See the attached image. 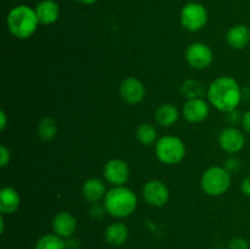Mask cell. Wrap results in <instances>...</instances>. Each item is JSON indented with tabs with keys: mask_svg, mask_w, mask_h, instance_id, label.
I'll list each match as a JSON object with an SVG mask.
<instances>
[{
	"mask_svg": "<svg viewBox=\"0 0 250 249\" xmlns=\"http://www.w3.org/2000/svg\"><path fill=\"white\" fill-rule=\"evenodd\" d=\"M208 98L209 102L220 111H233L242 99L241 85L234 78L222 76L212 81L209 85Z\"/></svg>",
	"mask_w": 250,
	"mask_h": 249,
	"instance_id": "6da1fadb",
	"label": "cell"
},
{
	"mask_svg": "<svg viewBox=\"0 0 250 249\" xmlns=\"http://www.w3.org/2000/svg\"><path fill=\"white\" fill-rule=\"evenodd\" d=\"M39 21L36 10L27 5L12 7L6 17V26L10 33L19 39H27L37 31Z\"/></svg>",
	"mask_w": 250,
	"mask_h": 249,
	"instance_id": "7a4b0ae2",
	"label": "cell"
},
{
	"mask_svg": "<svg viewBox=\"0 0 250 249\" xmlns=\"http://www.w3.org/2000/svg\"><path fill=\"white\" fill-rule=\"evenodd\" d=\"M104 208L111 216L127 217L137 208V195L129 188L119 186L107 190L104 197Z\"/></svg>",
	"mask_w": 250,
	"mask_h": 249,
	"instance_id": "3957f363",
	"label": "cell"
},
{
	"mask_svg": "<svg viewBox=\"0 0 250 249\" xmlns=\"http://www.w3.org/2000/svg\"><path fill=\"white\" fill-rule=\"evenodd\" d=\"M202 189L211 197H219L227 192L231 185V172L225 167L212 166L208 168L200 180Z\"/></svg>",
	"mask_w": 250,
	"mask_h": 249,
	"instance_id": "277c9868",
	"label": "cell"
},
{
	"mask_svg": "<svg viewBox=\"0 0 250 249\" xmlns=\"http://www.w3.org/2000/svg\"><path fill=\"white\" fill-rule=\"evenodd\" d=\"M156 158L166 165H175L186 155V146L178 137L165 136L156 142Z\"/></svg>",
	"mask_w": 250,
	"mask_h": 249,
	"instance_id": "5b68a950",
	"label": "cell"
},
{
	"mask_svg": "<svg viewBox=\"0 0 250 249\" xmlns=\"http://www.w3.org/2000/svg\"><path fill=\"white\" fill-rule=\"evenodd\" d=\"M208 19H209V15H208L207 7L200 2L190 1L181 10V24L183 28L189 32H198L204 28L205 24L208 23Z\"/></svg>",
	"mask_w": 250,
	"mask_h": 249,
	"instance_id": "8992f818",
	"label": "cell"
},
{
	"mask_svg": "<svg viewBox=\"0 0 250 249\" xmlns=\"http://www.w3.org/2000/svg\"><path fill=\"white\" fill-rule=\"evenodd\" d=\"M214 54L212 50L204 43H193L186 50V60L192 66L193 68L197 70H203L211 65Z\"/></svg>",
	"mask_w": 250,
	"mask_h": 249,
	"instance_id": "52a82bcc",
	"label": "cell"
},
{
	"mask_svg": "<svg viewBox=\"0 0 250 249\" xmlns=\"http://www.w3.org/2000/svg\"><path fill=\"white\" fill-rule=\"evenodd\" d=\"M143 198L146 200L149 205L151 207L160 208L167 203L170 193H168V188L164 182L159 180L149 181L144 185L143 190Z\"/></svg>",
	"mask_w": 250,
	"mask_h": 249,
	"instance_id": "ba28073f",
	"label": "cell"
},
{
	"mask_svg": "<svg viewBox=\"0 0 250 249\" xmlns=\"http://www.w3.org/2000/svg\"><path fill=\"white\" fill-rule=\"evenodd\" d=\"M104 176L110 185L115 187L124 186L129 178L128 164L121 159H112L105 165Z\"/></svg>",
	"mask_w": 250,
	"mask_h": 249,
	"instance_id": "9c48e42d",
	"label": "cell"
},
{
	"mask_svg": "<svg viewBox=\"0 0 250 249\" xmlns=\"http://www.w3.org/2000/svg\"><path fill=\"white\" fill-rule=\"evenodd\" d=\"M219 144L227 153H238L246 144V137L239 129L234 127H227L222 129L219 136Z\"/></svg>",
	"mask_w": 250,
	"mask_h": 249,
	"instance_id": "30bf717a",
	"label": "cell"
},
{
	"mask_svg": "<svg viewBox=\"0 0 250 249\" xmlns=\"http://www.w3.org/2000/svg\"><path fill=\"white\" fill-rule=\"evenodd\" d=\"M120 94L128 104H138L144 99L146 88L143 83L134 77H128L122 81L120 85Z\"/></svg>",
	"mask_w": 250,
	"mask_h": 249,
	"instance_id": "8fae6325",
	"label": "cell"
},
{
	"mask_svg": "<svg viewBox=\"0 0 250 249\" xmlns=\"http://www.w3.org/2000/svg\"><path fill=\"white\" fill-rule=\"evenodd\" d=\"M209 105L202 98H190L183 105V116L187 121L197 124L204 121L209 115Z\"/></svg>",
	"mask_w": 250,
	"mask_h": 249,
	"instance_id": "7c38bea8",
	"label": "cell"
},
{
	"mask_svg": "<svg viewBox=\"0 0 250 249\" xmlns=\"http://www.w3.org/2000/svg\"><path fill=\"white\" fill-rule=\"evenodd\" d=\"M77 228V221L67 211L59 212L53 220V229L58 236L62 238H70Z\"/></svg>",
	"mask_w": 250,
	"mask_h": 249,
	"instance_id": "4fadbf2b",
	"label": "cell"
},
{
	"mask_svg": "<svg viewBox=\"0 0 250 249\" xmlns=\"http://www.w3.org/2000/svg\"><path fill=\"white\" fill-rule=\"evenodd\" d=\"M39 24H53L60 16V7L54 0H42L34 7Z\"/></svg>",
	"mask_w": 250,
	"mask_h": 249,
	"instance_id": "5bb4252c",
	"label": "cell"
},
{
	"mask_svg": "<svg viewBox=\"0 0 250 249\" xmlns=\"http://www.w3.org/2000/svg\"><path fill=\"white\" fill-rule=\"evenodd\" d=\"M227 43L233 49H244L250 42V29L246 24H236L227 32Z\"/></svg>",
	"mask_w": 250,
	"mask_h": 249,
	"instance_id": "9a60e30c",
	"label": "cell"
},
{
	"mask_svg": "<svg viewBox=\"0 0 250 249\" xmlns=\"http://www.w3.org/2000/svg\"><path fill=\"white\" fill-rule=\"evenodd\" d=\"M21 203L19 193L12 187H4L0 190V211L1 214H12Z\"/></svg>",
	"mask_w": 250,
	"mask_h": 249,
	"instance_id": "2e32d148",
	"label": "cell"
},
{
	"mask_svg": "<svg viewBox=\"0 0 250 249\" xmlns=\"http://www.w3.org/2000/svg\"><path fill=\"white\" fill-rule=\"evenodd\" d=\"M128 238V228L122 222L111 224L105 231V239L112 247H120L126 243Z\"/></svg>",
	"mask_w": 250,
	"mask_h": 249,
	"instance_id": "e0dca14e",
	"label": "cell"
},
{
	"mask_svg": "<svg viewBox=\"0 0 250 249\" xmlns=\"http://www.w3.org/2000/svg\"><path fill=\"white\" fill-rule=\"evenodd\" d=\"M82 193L88 202L95 203L99 202L102 198L105 197V194H106V188H105V185L100 180H98V178H90V180L85 181L84 185H83Z\"/></svg>",
	"mask_w": 250,
	"mask_h": 249,
	"instance_id": "ac0fdd59",
	"label": "cell"
},
{
	"mask_svg": "<svg viewBox=\"0 0 250 249\" xmlns=\"http://www.w3.org/2000/svg\"><path fill=\"white\" fill-rule=\"evenodd\" d=\"M178 110L172 104H164L158 107L155 112V120L159 124L164 127H170L178 120Z\"/></svg>",
	"mask_w": 250,
	"mask_h": 249,
	"instance_id": "d6986e66",
	"label": "cell"
},
{
	"mask_svg": "<svg viewBox=\"0 0 250 249\" xmlns=\"http://www.w3.org/2000/svg\"><path fill=\"white\" fill-rule=\"evenodd\" d=\"M36 249H67V246L62 237L56 233H48L37 241Z\"/></svg>",
	"mask_w": 250,
	"mask_h": 249,
	"instance_id": "ffe728a7",
	"label": "cell"
},
{
	"mask_svg": "<svg viewBox=\"0 0 250 249\" xmlns=\"http://www.w3.org/2000/svg\"><path fill=\"white\" fill-rule=\"evenodd\" d=\"M137 139L141 142L144 145H150L154 142L156 141V137H158V132L156 128L150 124H139V127L136 131Z\"/></svg>",
	"mask_w": 250,
	"mask_h": 249,
	"instance_id": "44dd1931",
	"label": "cell"
},
{
	"mask_svg": "<svg viewBox=\"0 0 250 249\" xmlns=\"http://www.w3.org/2000/svg\"><path fill=\"white\" fill-rule=\"evenodd\" d=\"M56 132H58V126L56 122L50 117H44L38 124V134L41 138L44 141H50L55 137Z\"/></svg>",
	"mask_w": 250,
	"mask_h": 249,
	"instance_id": "7402d4cb",
	"label": "cell"
},
{
	"mask_svg": "<svg viewBox=\"0 0 250 249\" xmlns=\"http://www.w3.org/2000/svg\"><path fill=\"white\" fill-rule=\"evenodd\" d=\"M229 249H249V243L242 237H234L229 241Z\"/></svg>",
	"mask_w": 250,
	"mask_h": 249,
	"instance_id": "603a6c76",
	"label": "cell"
},
{
	"mask_svg": "<svg viewBox=\"0 0 250 249\" xmlns=\"http://www.w3.org/2000/svg\"><path fill=\"white\" fill-rule=\"evenodd\" d=\"M239 166H241V163H239L238 159L234 158V156L227 159L226 164H225V168H226L229 172H233V171L236 172V171H238Z\"/></svg>",
	"mask_w": 250,
	"mask_h": 249,
	"instance_id": "cb8c5ba5",
	"label": "cell"
},
{
	"mask_svg": "<svg viewBox=\"0 0 250 249\" xmlns=\"http://www.w3.org/2000/svg\"><path fill=\"white\" fill-rule=\"evenodd\" d=\"M10 161V151L5 145L0 146V166H6Z\"/></svg>",
	"mask_w": 250,
	"mask_h": 249,
	"instance_id": "d4e9b609",
	"label": "cell"
},
{
	"mask_svg": "<svg viewBox=\"0 0 250 249\" xmlns=\"http://www.w3.org/2000/svg\"><path fill=\"white\" fill-rule=\"evenodd\" d=\"M105 211H106L105 208H102L100 205H94V207L90 209V215H92V217H94V219H100V217H103Z\"/></svg>",
	"mask_w": 250,
	"mask_h": 249,
	"instance_id": "484cf974",
	"label": "cell"
},
{
	"mask_svg": "<svg viewBox=\"0 0 250 249\" xmlns=\"http://www.w3.org/2000/svg\"><path fill=\"white\" fill-rule=\"evenodd\" d=\"M242 124H243L246 132H248L250 134V110L247 111L246 114L243 115V117H242Z\"/></svg>",
	"mask_w": 250,
	"mask_h": 249,
	"instance_id": "4316f807",
	"label": "cell"
},
{
	"mask_svg": "<svg viewBox=\"0 0 250 249\" xmlns=\"http://www.w3.org/2000/svg\"><path fill=\"white\" fill-rule=\"evenodd\" d=\"M241 189H242V192L244 193V194L250 197V176L244 178L243 182H242Z\"/></svg>",
	"mask_w": 250,
	"mask_h": 249,
	"instance_id": "83f0119b",
	"label": "cell"
},
{
	"mask_svg": "<svg viewBox=\"0 0 250 249\" xmlns=\"http://www.w3.org/2000/svg\"><path fill=\"white\" fill-rule=\"evenodd\" d=\"M0 117H1V124H0V129H4L6 126V115L4 111H0Z\"/></svg>",
	"mask_w": 250,
	"mask_h": 249,
	"instance_id": "f1b7e54d",
	"label": "cell"
},
{
	"mask_svg": "<svg viewBox=\"0 0 250 249\" xmlns=\"http://www.w3.org/2000/svg\"><path fill=\"white\" fill-rule=\"evenodd\" d=\"M77 1L84 5H93L95 4V2H98V0H77Z\"/></svg>",
	"mask_w": 250,
	"mask_h": 249,
	"instance_id": "f546056e",
	"label": "cell"
},
{
	"mask_svg": "<svg viewBox=\"0 0 250 249\" xmlns=\"http://www.w3.org/2000/svg\"><path fill=\"white\" fill-rule=\"evenodd\" d=\"M215 249H221V248H215Z\"/></svg>",
	"mask_w": 250,
	"mask_h": 249,
	"instance_id": "4dcf8cb0",
	"label": "cell"
}]
</instances>
